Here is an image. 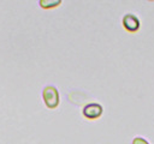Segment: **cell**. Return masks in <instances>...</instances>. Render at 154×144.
Returning a JSON list of instances; mask_svg holds the SVG:
<instances>
[{
  "instance_id": "1",
  "label": "cell",
  "mask_w": 154,
  "mask_h": 144,
  "mask_svg": "<svg viewBox=\"0 0 154 144\" xmlns=\"http://www.w3.org/2000/svg\"><path fill=\"white\" fill-rule=\"evenodd\" d=\"M42 100L45 106L49 109H54L59 106V91L54 85H46L42 90Z\"/></svg>"
},
{
  "instance_id": "4",
  "label": "cell",
  "mask_w": 154,
  "mask_h": 144,
  "mask_svg": "<svg viewBox=\"0 0 154 144\" xmlns=\"http://www.w3.org/2000/svg\"><path fill=\"white\" fill-rule=\"evenodd\" d=\"M63 0H38V6L43 10H52L58 7Z\"/></svg>"
},
{
  "instance_id": "3",
  "label": "cell",
  "mask_w": 154,
  "mask_h": 144,
  "mask_svg": "<svg viewBox=\"0 0 154 144\" xmlns=\"http://www.w3.org/2000/svg\"><path fill=\"white\" fill-rule=\"evenodd\" d=\"M122 24H123V28L125 30H128L129 32H136L138 31L140 29V19L137 16L132 14V13H126L124 14L123 19H122Z\"/></svg>"
},
{
  "instance_id": "2",
  "label": "cell",
  "mask_w": 154,
  "mask_h": 144,
  "mask_svg": "<svg viewBox=\"0 0 154 144\" xmlns=\"http://www.w3.org/2000/svg\"><path fill=\"white\" fill-rule=\"evenodd\" d=\"M102 112H103L102 106L100 103H96V102H90V103L85 104L83 107V109H82L83 116L89 119V120L99 119L102 115Z\"/></svg>"
},
{
  "instance_id": "5",
  "label": "cell",
  "mask_w": 154,
  "mask_h": 144,
  "mask_svg": "<svg viewBox=\"0 0 154 144\" xmlns=\"http://www.w3.org/2000/svg\"><path fill=\"white\" fill-rule=\"evenodd\" d=\"M132 144H149L147 139L142 138V137H135L132 139Z\"/></svg>"
},
{
  "instance_id": "6",
  "label": "cell",
  "mask_w": 154,
  "mask_h": 144,
  "mask_svg": "<svg viewBox=\"0 0 154 144\" xmlns=\"http://www.w3.org/2000/svg\"><path fill=\"white\" fill-rule=\"evenodd\" d=\"M148 1H154V0H148Z\"/></svg>"
}]
</instances>
